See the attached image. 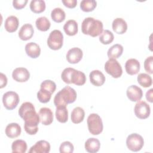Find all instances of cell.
Listing matches in <instances>:
<instances>
[{"mask_svg": "<svg viewBox=\"0 0 153 153\" xmlns=\"http://www.w3.org/2000/svg\"><path fill=\"white\" fill-rule=\"evenodd\" d=\"M76 92L70 86H66L60 90L54 96V103L55 106H65L74 103L76 99Z\"/></svg>", "mask_w": 153, "mask_h": 153, "instance_id": "3957f363", "label": "cell"}, {"mask_svg": "<svg viewBox=\"0 0 153 153\" xmlns=\"http://www.w3.org/2000/svg\"><path fill=\"white\" fill-rule=\"evenodd\" d=\"M123 52V47L119 44H116L111 46L107 53L109 59H117L121 56Z\"/></svg>", "mask_w": 153, "mask_h": 153, "instance_id": "484cf974", "label": "cell"}, {"mask_svg": "<svg viewBox=\"0 0 153 153\" xmlns=\"http://www.w3.org/2000/svg\"><path fill=\"white\" fill-rule=\"evenodd\" d=\"M19 94L13 91H9L4 94L2 102L4 107L8 110H12L16 108L19 102Z\"/></svg>", "mask_w": 153, "mask_h": 153, "instance_id": "ba28073f", "label": "cell"}, {"mask_svg": "<svg viewBox=\"0 0 153 153\" xmlns=\"http://www.w3.org/2000/svg\"><path fill=\"white\" fill-rule=\"evenodd\" d=\"M35 25L38 30L45 32L50 29L51 23L46 17H40L36 19Z\"/></svg>", "mask_w": 153, "mask_h": 153, "instance_id": "4dcf8cb0", "label": "cell"}, {"mask_svg": "<svg viewBox=\"0 0 153 153\" xmlns=\"http://www.w3.org/2000/svg\"><path fill=\"white\" fill-rule=\"evenodd\" d=\"M21 127L17 123H13L8 124L5 128V134L10 138H15L20 136Z\"/></svg>", "mask_w": 153, "mask_h": 153, "instance_id": "44dd1931", "label": "cell"}, {"mask_svg": "<svg viewBox=\"0 0 153 153\" xmlns=\"http://www.w3.org/2000/svg\"><path fill=\"white\" fill-rule=\"evenodd\" d=\"M39 116L41 123L44 126H48L53 121V113L52 111L46 107L41 108L39 111Z\"/></svg>", "mask_w": 153, "mask_h": 153, "instance_id": "4fadbf2b", "label": "cell"}, {"mask_svg": "<svg viewBox=\"0 0 153 153\" xmlns=\"http://www.w3.org/2000/svg\"><path fill=\"white\" fill-rule=\"evenodd\" d=\"M63 43V35L60 30H54L51 31L47 39V45L50 48L57 50L62 48Z\"/></svg>", "mask_w": 153, "mask_h": 153, "instance_id": "5b68a950", "label": "cell"}, {"mask_svg": "<svg viewBox=\"0 0 153 153\" xmlns=\"http://www.w3.org/2000/svg\"><path fill=\"white\" fill-rule=\"evenodd\" d=\"M64 5L69 8H75L77 4L76 0H62Z\"/></svg>", "mask_w": 153, "mask_h": 153, "instance_id": "60d3db41", "label": "cell"}, {"mask_svg": "<svg viewBox=\"0 0 153 153\" xmlns=\"http://www.w3.org/2000/svg\"><path fill=\"white\" fill-rule=\"evenodd\" d=\"M7 84V78L5 75L2 73L0 74V88H2L5 87Z\"/></svg>", "mask_w": 153, "mask_h": 153, "instance_id": "b9f144b4", "label": "cell"}, {"mask_svg": "<svg viewBox=\"0 0 153 153\" xmlns=\"http://www.w3.org/2000/svg\"><path fill=\"white\" fill-rule=\"evenodd\" d=\"M65 12L61 8H55L51 11V17L56 23L62 22L65 19Z\"/></svg>", "mask_w": 153, "mask_h": 153, "instance_id": "f546056e", "label": "cell"}, {"mask_svg": "<svg viewBox=\"0 0 153 153\" xmlns=\"http://www.w3.org/2000/svg\"><path fill=\"white\" fill-rule=\"evenodd\" d=\"M96 5L97 2L94 0H83L80 3V8L84 12L92 11Z\"/></svg>", "mask_w": 153, "mask_h": 153, "instance_id": "836d02e7", "label": "cell"}, {"mask_svg": "<svg viewBox=\"0 0 153 153\" xmlns=\"http://www.w3.org/2000/svg\"><path fill=\"white\" fill-rule=\"evenodd\" d=\"M87 126L89 132L93 135H98L103 131V123L100 117L97 114H91L87 118Z\"/></svg>", "mask_w": 153, "mask_h": 153, "instance_id": "277c9868", "label": "cell"}, {"mask_svg": "<svg viewBox=\"0 0 153 153\" xmlns=\"http://www.w3.org/2000/svg\"><path fill=\"white\" fill-rule=\"evenodd\" d=\"M34 33V30L32 25L26 23L22 26L19 32V36L23 41H27L30 39Z\"/></svg>", "mask_w": 153, "mask_h": 153, "instance_id": "e0dca14e", "label": "cell"}, {"mask_svg": "<svg viewBox=\"0 0 153 153\" xmlns=\"http://www.w3.org/2000/svg\"><path fill=\"white\" fill-rule=\"evenodd\" d=\"M113 30L118 34H123L127 30V24L122 18H116L112 25Z\"/></svg>", "mask_w": 153, "mask_h": 153, "instance_id": "ac0fdd59", "label": "cell"}, {"mask_svg": "<svg viewBox=\"0 0 153 153\" xmlns=\"http://www.w3.org/2000/svg\"><path fill=\"white\" fill-rule=\"evenodd\" d=\"M13 78L17 82H24L30 78V73L26 68H17L12 73Z\"/></svg>", "mask_w": 153, "mask_h": 153, "instance_id": "8fae6325", "label": "cell"}, {"mask_svg": "<svg viewBox=\"0 0 153 153\" xmlns=\"http://www.w3.org/2000/svg\"><path fill=\"white\" fill-rule=\"evenodd\" d=\"M83 53L78 47H74L69 49L66 54V60L69 63L75 64L78 63L82 58Z\"/></svg>", "mask_w": 153, "mask_h": 153, "instance_id": "30bf717a", "label": "cell"}, {"mask_svg": "<svg viewBox=\"0 0 153 153\" xmlns=\"http://www.w3.org/2000/svg\"><path fill=\"white\" fill-rule=\"evenodd\" d=\"M152 63L153 56H149L147 57L144 62V68L145 71L149 74H152Z\"/></svg>", "mask_w": 153, "mask_h": 153, "instance_id": "f35d334b", "label": "cell"}, {"mask_svg": "<svg viewBox=\"0 0 153 153\" xmlns=\"http://www.w3.org/2000/svg\"><path fill=\"white\" fill-rule=\"evenodd\" d=\"M152 92L153 89L151 88L150 90H148L146 93V99L148 101H149L151 103L152 102Z\"/></svg>", "mask_w": 153, "mask_h": 153, "instance_id": "7bdbcfd3", "label": "cell"}, {"mask_svg": "<svg viewBox=\"0 0 153 153\" xmlns=\"http://www.w3.org/2000/svg\"><path fill=\"white\" fill-rule=\"evenodd\" d=\"M27 3V0H14L13 1V5L14 8L20 10L24 8Z\"/></svg>", "mask_w": 153, "mask_h": 153, "instance_id": "ab89813d", "label": "cell"}, {"mask_svg": "<svg viewBox=\"0 0 153 153\" xmlns=\"http://www.w3.org/2000/svg\"><path fill=\"white\" fill-rule=\"evenodd\" d=\"M74 69L72 68H67L63 71L61 74V78L63 81L66 84H71V77Z\"/></svg>", "mask_w": 153, "mask_h": 153, "instance_id": "d590c367", "label": "cell"}, {"mask_svg": "<svg viewBox=\"0 0 153 153\" xmlns=\"http://www.w3.org/2000/svg\"><path fill=\"white\" fill-rule=\"evenodd\" d=\"M51 94L52 93L50 91L43 88H40L37 93V98L40 102L45 103L50 100Z\"/></svg>", "mask_w": 153, "mask_h": 153, "instance_id": "e575fe53", "label": "cell"}, {"mask_svg": "<svg viewBox=\"0 0 153 153\" xmlns=\"http://www.w3.org/2000/svg\"><path fill=\"white\" fill-rule=\"evenodd\" d=\"M50 151V145L46 140H41L33 145L29 151V153H48Z\"/></svg>", "mask_w": 153, "mask_h": 153, "instance_id": "5bb4252c", "label": "cell"}, {"mask_svg": "<svg viewBox=\"0 0 153 153\" xmlns=\"http://www.w3.org/2000/svg\"><path fill=\"white\" fill-rule=\"evenodd\" d=\"M19 25V21L17 17L14 16H10L8 17L4 24V27L5 30L10 32L13 33L17 30Z\"/></svg>", "mask_w": 153, "mask_h": 153, "instance_id": "ffe728a7", "label": "cell"}, {"mask_svg": "<svg viewBox=\"0 0 153 153\" xmlns=\"http://www.w3.org/2000/svg\"><path fill=\"white\" fill-rule=\"evenodd\" d=\"M30 8L35 13H41L45 9V3L43 0H32L30 3Z\"/></svg>", "mask_w": 153, "mask_h": 153, "instance_id": "f1b7e54d", "label": "cell"}, {"mask_svg": "<svg viewBox=\"0 0 153 153\" xmlns=\"http://www.w3.org/2000/svg\"><path fill=\"white\" fill-rule=\"evenodd\" d=\"M55 115L56 119L59 122L62 123H66L68 120V112L66 106H57Z\"/></svg>", "mask_w": 153, "mask_h": 153, "instance_id": "4316f807", "label": "cell"}, {"mask_svg": "<svg viewBox=\"0 0 153 153\" xmlns=\"http://www.w3.org/2000/svg\"><path fill=\"white\" fill-rule=\"evenodd\" d=\"M74 149V145L69 141H65L61 143L59 151L60 153H72Z\"/></svg>", "mask_w": 153, "mask_h": 153, "instance_id": "74e56055", "label": "cell"}, {"mask_svg": "<svg viewBox=\"0 0 153 153\" xmlns=\"http://www.w3.org/2000/svg\"><path fill=\"white\" fill-rule=\"evenodd\" d=\"M81 30L85 35L96 37L102 33L103 23L101 21L93 17H87L82 21Z\"/></svg>", "mask_w": 153, "mask_h": 153, "instance_id": "7a4b0ae2", "label": "cell"}, {"mask_svg": "<svg viewBox=\"0 0 153 153\" xmlns=\"http://www.w3.org/2000/svg\"><path fill=\"white\" fill-rule=\"evenodd\" d=\"M41 88H43L50 91L52 94L54 92L56 88V85L55 82L51 80H45L41 84Z\"/></svg>", "mask_w": 153, "mask_h": 153, "instance_id": "8d00e7d4", "label": "cell"}, {"mask_svg": "<svg viewBox=\"0 0 153 153\" xmlns=\"http://www.w3.org/2000/svg\"><path fill=\"white\" fill-rule=\"evenodd\" d=\"M138 83L143 87L147 88L150 87L152 84V79L150 75L145 73L139 74L137 78Z\"/></svg>", "mask_w": 153, "mask_h": 153, "instance_id": "1f68e13d", "label": "cell"}, {"mask_svg": "<svg viewBox=\"0 0 153 153\" xmlns=\"http://www.w3.org/2000/svg\"><path fill=\"white\" fill-rule=\"evenodd\" d=\"M100 147V143L96 138H89L85 142V149L90 153L97 152L99 150Z\"/></svg>", "mask_w": 153, "mask_h": 153, "instance_id": "7402d4cb", "label": "cell"}, {"mask_svg": "<svg viewBox=\"0 0 153 153\" xmlns=\"http://www.w3.org/2000/svg\"><path fill=\"white\" fill-rule=\"evenodd\" d=\"M89 77L91 83L97 87L102 85L105 81V75L99 70L92 71L89 75Z\"/></svg>", "mask_w": 153, "mask_h": 153, "instance_id": "9a60e30c", "label": "cell"}, {"mask_svg": "<svg viewBox=\"0 0 153 153\" xmlns=\"http://www.w3.org/2000/svg\"><path fill=\"white\" fill-rule=\"evenodd\" d=\"M63 30L66 35L74 36L78 33V23L74 20H68L63 26Z\"/></svg>", "mask_w": 153, "mask_h": 153, "instance_id": "603a6c76", "label": "cell"}, {"mask_svg": "<svg viewBox=\"0 0 153 153\" xmlns=\"http://www.w3.org/2000/svg\"><path fill=\"white\" fill-rule=\"evenodd\" d=\"M86 81V76L81 71L74 69L71 77V83L76 85H82Z\"/></svg>", "mask_w": 153, "mask_h": 153, "instance_id": "cb8c5ba5", "label": "cell"}, {"mask_svg": "<svg viewBox=\"0 0 153 153\" xmlns=\"http://www.w3.org/2000/svg\"><path fill=\"white\" fill-rule=\"evenodd\" d=\"M114 39V36L112 32L109 30H105L101 33L99 37V41L100 42L105 45L111 44Z\"/></svg>", "mask_w": 153, "mask_h": 153, "instance_id": "d6a6232c", "label": "cell"}, {"mask_svg": "<svg viewBox=\"0 0 153 153\" xmlns=\"http://www.w3.org/2000/svg\"><path fill=\"white\" fill-rule=\"evenodd\" d=\"M126 145L128 149L133 152H137L142 148L144 145V140L140 134L132 133L127 137Z\"/></svg>", "mask_w": 153, "mask_h": 153, "instance_id": "8992f818", "label": "cell"}, {"mask_svg": "<svg viewBox=\"0 0 153 153\" xmlns=\"http://www.w3.org/2000/svg\"><path fill=\"white\" fill-rule=\"evenodd\" d=\"M126 94L129 100L132 102H138L142 99L143 96L142 89L136 85L129 86L127 89Z\"/></svg>", "mask_w": 153, "mask_h": 153, "instance_id": "7c38bea8", "label": "cell"}, {"mask_svg": "<svg viewBox=\"0 0 153 153\" xmlns=\"http://www.w3.org/2000/svg\"><path fill=\"white\" fill-rule=\"evenodd\" d=\"M135 115L139 119L147 118L151 112L149 105L145 101L139 100L135 105L134 109Z\"/></svg>", "mask_w": 153, "mask_h": 153, "instance_id": "9c48e42d", "label": "cell"}, {"mask_svg": "<svg viewBox=\"0 0 153 153\" xmlns=\"http://www.w3.org/2000/svg\"><path fill=\"white\" fill-rule=\"evenodd\" d=\"M140 63L135 59H130L125 64V69L127 73L130 75L137 74L140 70Z\"/></svg>", "mask_w": 153, "mask_h": 153, "instance_id": "2e32d148", "label": "cell"}, {"mask_svg": "<svg viewBox=\"0 0 153 153\" xmlns=\"http://www.w3.org/2000/svg\"><path fill=\"white\" fill-rule=\"evenodd\" d=\"M19 114L25 121L24 128L26 132L30 135L35 134L38 131V125L40 118L36 112L33 105L30 102H24L19 109Z\"/></svg>", "mask_w": 153, "mask_h": 153, "instance_id": "6da1fadb", "label": "cell"}, {"mask_svg": "<svg viewBox=\"0 0 153 153\" xmlns=\"http://www.w3.org/2000/svg\"><path fill=\"white\" fill-rule=\"evenodd\" d=\"M105 70L113 78H118L123 74V69L120 63L115 59H109L105 64Z\"/></svg>", "mask_w": 153, "mask_h": 153, "instance_id": "52a82bcc", "label": "cell"}, {"mask_svg": "<svg viewBox=\"0 0 153 153\" xmlns=\"http://www.w3.org/2000/svg\"><path fill=\"white\" fill-rule=\"evenodd\" d=\"M11 149L13 153H25L27 150V143L23 140H16L12 143Z\"/></svg>", "mask_w": 153, "mask_h": 153, "instance_id": "83f0119b", "label": "cell"}, {"mask_svg": "<svg viewBox=\"0 0 153 153\" xmlns=\"http://www.w3.org/2000/svg\"><path fill=\"white\" fill-rule=\"evenodd\" d=\"M85 116V112L81 107L75 108L71 112V121L74 124L81 123Z\"/></svg>", "mask_w": 153, "mask_h": 153, "instance_id": "d4e9b609", "label": "cell"}, {"mask_svg": "<svg viewBox=\"0 0 153 153\" xmlns=\"http://www.w3.org/2000/svg\"><path fill=\"white\" fill-rule=\"evenodd\" d=\"M25 51L28 56L33 59H36L41 54V48L36 43L30 42L25 45Z\"/></svg>", "mask_w": 153, "mask_h": 153, "instance_id": "d6986e66", "label": "cell"}]
</instances>
